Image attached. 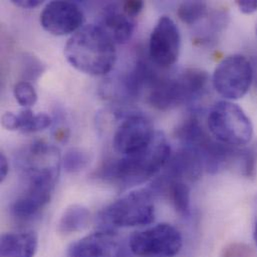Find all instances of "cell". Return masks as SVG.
<instances>
[{
    "instance_id": "20",
    "label": "cell",
    "mask_w": 257,
    "mask_h": 257,
    "mask_svg": "<svg viewBox=\"0 0 257 257\" xmlns=\"http://www.w3.org/2000/svg\"><path fill=\"white\" fill-rule=\"evenodd\" d=\"M13 94L16 101L23 107L33 106L37 101V93L33 85L29 81H20L13 87Z\"/></svg>"
},
{
    "instance_id": "32",
    "label": "cell",
    "mask_w": 257,
    "mask_h": 257,
    "mask_svg": "<svg viewBox=\"0 0 257 257\" xmlns=\"http://www.w3.org/2000/svg\"><path fill=\"white\" fill-rule=\"evenodd\" d=\"M256 31H257V30H256Z\"/></svg>"
},
{
    "instance_id": "21",
    "label": "cell",
    "mask_w": 257,
    "mask_h": 257,
    "mask_svg": "<svg viewBox=\"0 0 257 257\" xmlns=\"http://www.w3.org/2000/svg\"><path fill=\"white\" fill-rule=\"evenodd\" d=\"M240 171L242 175L247 178H254L256 175L257 148L250 147L241 149L239 152L238 160Z\"/></svg>"
},
{
    "instance_id": "7",
    "label": "cell",
    "mask_w": 257,
    "mask_h": 257,
    "mask_svg": "<svg viewBox=\"0 0 257 257\" xmlns=\"http://www.w3.org/2000/svg\"><path fill=\"white\" fill-rule=\"evenodd\" d=\"M254 69L250 61L239 54L224 58L215 68L212 83L222 97L234 100L243 97L253 81Z\"/></svg>"
},
{
    "instance_id": "23",
    "label": "cell",
    "mask_w": 257,
    "mask_h": 257,
    "mask_svg": "<svg viewBox=\"0 0 257 257\" xmlns=\"http://www.w3.org/2000/svg\"><path fill=\"white\" fill-rule=\"evenodd\" d=\"M220 257H256L254 250L244 243L234 242L226 245Z\"/></svg>"
},
{
    "instance_id": "29",
    "label": "cell",
    "mask_w": 257,
    "mask_h": 257,
    "mask_svg": "<svg viewBox=\"0 0 257 257\" xmlns=\"http://www.w3.org/2000/svg\"><path fill=\"white\" fill-rule=\"evenodd\" d=\"M9 172V163L3 152L0 153V182H3Z\"/></svg>"
},
{
    "instance_id": "6",
    "label": "cell",
    "mask_w": 257,
    "mask_h": 257,
    "mask_svg": "<svg viewBox=\"0 0 257 257\" xmlns=\"http://www.w3.org/2000/svg\"><path fill=\"white\" fill-rule=\"evenodd\" d=\"M182 244L180 231L168 223L134 232L129 239L131 252L138 257H175Z\"/></svg>"
},
{
    "instance_id": "2",
    "label": "cell",
    "mask_w": 257,
    "mask_h": 257,
    "mask_svg": "<svg viewBox=\"0 0 257 257\" xmlns=\"http://www.w3.org/2000/svg\"><path fill=\"white\" fill-rule=\"evenodd\" d=\"M64 54L71 66L93 76L111 71L117 57L114 41L94 24L85 25L75 32L68 39Z\"/></svg>"
},
{
    "instance_id": "25",
    "label": "cell",
    "mask_w": 257,
    "mask_h": 257,
    "mask_svg": "<svg viewBox=\"0 0 257 257\" xmlns=\"http://www.w3.org/2000/svg\"><path fill=\"white\" fill-rule=\"evenodd\" d=\"M121 7L124 12L132 18H135L143 9L144 3L140 0H131L121 3Z\"/></svg>"
},
{
    "instance_id": "4",
    "label": "cell",
    "mask_w": 257,
    "mask_h": 257,
    "mask_svg": "<svg viewBox=\"0 0 257 257\" xmlns=\"http://www.w3.org/2000/svg\"><path fill=\"white\" fill-rule=\"evenodd\" d=\"M151 187L132 191L103 208L97 216L99 230L115 231L151 224L155 217L154 198Z\"/></svg>"
},
{
    "instance_id": "17",
    "label": "cell",
    "mask_w": 257,
    "mask_h": 257,
    "mask_svg": "<svg viewBox=\"0 0 257 257\" xmlns=\"http://www.w3.org/2000/svg\"><path fill=\"white\" fill-rule=\"evenodd\" d=\"M90 220V212L87 207L73 204L67 207L58 222V231L62 234H71L85 229Z\"/></svg>"
},
{
    "instance_id": "8",
    "label": "cell",
    "mask_w": 257,
    "mask_h": 257,
    "mask_svg": "<svg viewBox=\"0 0 257 257\" xmlns=\"http://www.w3.org/2000/svg\"><path fill=\"white\" fill-rule=\"evenodd\" d=\"M25 189L11 205V213L20 221L37 216L50 202L57 177L51 175L25 176Z\"/></svg>"
},
{
    "instance_id": "14",
    "label": "cell",
    "mask_w": 257,
    "mask_h": 257,
    "mask_svg": "<svg viewBox=\"0 0 257 257\" xmlns=\"http://www.w3.org/2000/svg\"><path fill=\"white\" fill-rule=\"evenodd\" d=\"M164 169L165 171L161 176L186 183L197 181L205 170L199 153L185 146L170 156Z\"/></svg>"
},
{
    "instance_id": "11",
    "label": "cell",
    "mask_w": 257,
    "mask_h": 257,
    "mask_svg": "<svg viewBox=\"0 0 257 257\" xmlns=\"http://www.w3.org/2000/svg\"><path fill=\"white\" fill-rule=\"evenodd\" d=\"M156 132L146 116L131 114L116 129L112 142L113 148L121 156L139 152L152 142Z\"/></svg>"
},
{
    "instance_id": "22",
    "label": "cell",
    "mask_w": 257,
    "mask_h": 257,
    "mask_svg": "<svg viewBox=\"0 0 257 257\" xmlns=\"http://www.w3.org/2000/svg\"><path fill=\"white\" fill-rule=\"evenodd\" d=\"M22 67V75L26 79L25 81L37 79L44 72L45 69L42 62L33 55H25L23 57Z\"/></svg>"
},
{
    "instance_id": "31",
    "label": "cell",
    "mask_w": 257,
    "mask_h": 257,
    "mask_svg": "<svg viewBox=\"0 0 257 257\" xmlns=\"http://www.w3.org/2000/svg\"><path fill=\"white\" fill-rule=\"evenodd\" d=\"M256 85H257V76H256Z\"/></svg>"
},
{
    "instance_id": "16",
    "label": "cell",
    "mask_w": 257,
    "mask_h": 257,
    "mask_svg": "<svg viewBox=\"0 0 257 257\" xmlns=\"http://www.w3.org/2000/svg\"><path fill=\"white\" fill-rule=\"evenodd\" d=\"M38 248V236L33 231L4 233L0 239V256L34 257Z\"/></svg>"
},
{
    "instance_id": "27",
    "label": "cell",
    "mask_w": 257,
    "mask_h": 257,
    "mask_svg": "<svg viewBox=\"0 0 257 257\" xmlns=\"http://www.w3.org/2000/svg\"><path fill=\"white\" fill-rule=\"evenodd\" d=\"M236 4L244 14H252L257 11V0H238Z\"/></svg>"
},
{
    "instance_id": "15",
    "label": "cell",
    "mask_w": 257,
    "mask_h": 257,
    "mask_svg": "<svg viewBox=\"0 0 257 257\" xmlns=\"http://www.w3.org/2000/svg\"><path fill=\"white\" fill-rule=\"evenodd\" d=\"M116 44L126 43L131 38L134 28V18L128 16L121 4H110L104 8L99 25Z\"/></svg>"
},
{
    "instance_id": "28",
    "label": "cell",
    "mask_w": 257,
    "mask_h": 257,
    "mask_svg": "<svg viewBox=\"0 0 257 257\" xmlns=\"http://www.w3.org/2000/svg\"><path fill=\"white\" fill-rule=\"evenodd\" d=\"M11 3L23 9H31L41 5L42 1L41 0H12Z\"/></svg>"
},
{
    "instance_id": "18",
    "label": "cell",
    "mask_w": 257,
    "mask_h": 257,
    "mask_svg": "<svg viewBox=\"0 0 257 257\" xmlns=\"http://www.w3.org/2000/svg\"><path fill=\"white\" fill-rule=\"evenodd\" d=\"M207 14V4L202 1H186L182 2L177 9V15L179 19L192 25L205 17Z\"/></svg>"
},
{
    "instance_id": "24",
    "label": "cell",
    "mask_w": 257,
    "mask_h": 257,
    "mask_svg": "<svg viewBox=\"0 0 257 257\" xmlns=\"http://www.w3.org/2000/svg\"><path fill=\"white\" fill-rule=\"evenodd\" d=\"M52 123L51 117L46 113H38L34 114L31 118L28 127L25 130L24 133H31L37 132L44 129L48 128Z\"/></svg>"
},
{
    "instance_id": "12",
    "label": "cell",
    "mask_w": 257,
    "mask_h": 257,
    "mask_svg": "<svg viewBox=\"0 0 257 257\" xmlns=\"http://www.w3.org/2000/svg\"><path fill=\"white\" fill-rule=\"evenodd\" d=\"M23 176L50 174L59 176L62 159L58 148L43 141H37L26 147L18 158Z\"/></svg>"
},
{
    "instance_id": "5",
    "label": "cell",
    "mask_w": 257,
    "mask_h": 257,
    "mask_svg": "<svg viewBox=\"0 0 257 257\" xmlns=\"http://www.w3.org/2000/svg\"><path fill=\"white\" fill-rule=\"evenodd\" d=\"M208 130L220 143L230 147L244 146L250 142L253 126L242 108L230 101H219L208 114Z\"/></svg>"
},
{
    "instance_id": "9",
    "label": "cell",
    "mask_w": 257,
    "mask_h": 257,
    "mask_svg": "<svg viewBox=\"0 0 257 257\" xmlns=\"http://www.w3.org/2000/svg\"><path fill=\"white\" fill-rule=\"evenodd\" d=\"M181 36L172 18L161 16L154 26L148 45V54L154 64L161 68L173 65L179 56Z\"/></svg>"
},
{
    "instance_id": "13",
    "label": "cell",
    "mask_w": 257,
    "mask_h": 257,
    "mask_svg": "<svg viewBox=\"0 0 257 257\" xmlns=\"http://www.w3.org/2000/svg\"><path fill=\"white\" fill-rule=\"evenodd\" d=\"M67 257H123V247L114 231L98 230L72 243Z\"/></svg>"
},
{
    "instance_id": "3",
    "label": "cell",
    "mask_w": 257,
    "mask_h": 257,
    "mask_svg": "<svg viewBox=\"0 0 257 257\" xmlns=\"http://www.w3.org/2000/svg\"><path fill=\"white\" fill-rule=\"evenodd\" d=\"M209 76L198 68H187L172 75H158L149 88L148 102L158 110L176 108L197 98L205 89Z\"/></svg>"
},
{
    "instance_id": "19",
    "label": "cell",
    "mask_w": 257,
    "mask_h": 257,
    "mask_svg": "<svg viewBox=\"0 0 257 257\" xmlns=\"http://www.w3.org/2000/svg\"><path fill=\"white\" fill-rule=\"evenodd\" d=\"M89 155L81 148H70L62 158V166L67 173H78L86 168L89 163Z\"/></svg>"
},
{
    "instance_id": "26",
    "label": "cell",
    "mask_w": 257,
    "mask_h": 257,
    "mask_svg": "<svg viewBox=\"0 0 257 257\" xmlns=\"http://www.w3.org/2000/svg\"><path fill=\"white\" fill-rule=\"evenodd\" d=\"M1 123L2 126L7 130H19L18 114H14L12 112L4 113L1 118Z\"/></svg>"
},
{
    "instance_id": "1",
    "label": "cell",
    "mask_w": 257,
    "mask_h": 257,
    "mask_svg": "<svg viewBox=\"0 0 257 257\" xmlns=\"http://www.w3.org/2000/svg\"><path fill=\"white\" fill-rule=\"evenodd\" d=\"M170 156L166 137L157 131L152 142L143 150L104 163L98 177L124 187L142 184L164 169Z\"/></svg>"
},
{
    "instance_id": "10",
    "label": "cell",
    "mask_w": 257,
    "mask_h": 257,
    "mask_svg": "<svg viewBox=\"0 0 257 257\" xmlns=\"http://www.w3.org/2000/svg\"><path fill=\"white\" fill-rule=\"evenodd\" d=\"M85 16L78 4L71 1H51L40 14L41 26L49 33L63 36L83 27Z\"/></svg>"
},
{
    "instance_id": "30",
    "label": "cell",
    "mask_w": 257,
    "mask_h": 257,
    "mask_svg": "<svg viewBox=\"0 0 257 257\" xmlns=\"http://www.w3.org/2000/svg\"><path fill=\"white\" fill-rule=\"evenodd\" d=\"M253 238H254V241H255L257 245V220L255 222V225H254V230H253Z\"/></svg>"
}]
</instances>
